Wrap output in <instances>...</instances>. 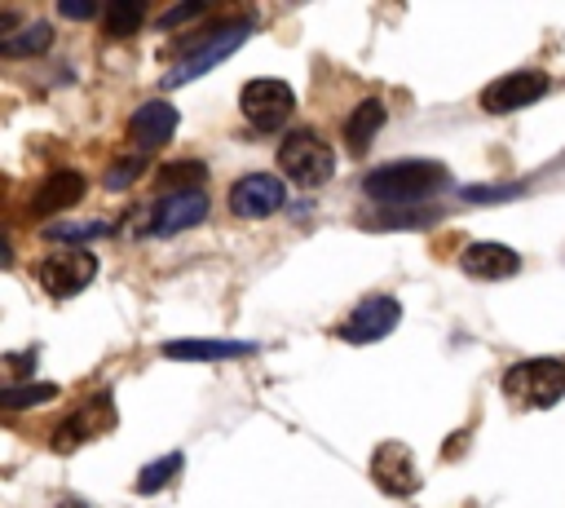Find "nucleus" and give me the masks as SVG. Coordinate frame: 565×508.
<instances>
[{
  "label": "nucleus",
  "mask_w": 565,
  "mask_h": 508,
  "mask_svg": "<svg viewBox=\"0 0 565 508\" xmlns=\"http://www.w3.org/2000/svg\"><path fill=\"white\" fill-rule=\"evenodd\" d=\"M362 186L380 203H415V199H428L446 186V168L433 163V159H397V163H384V168L366 172Z\"/></svg>",
  "instance_id": "nucleus-1"
},
{
  "label": "nucleus",
  "mask_w": 565,
  "mask_h": 508,
  "mask_svg": "<svg viewBox=\"0 0 565 508\" xmlns=\"http://www.w3.org/2000/svg\"><path fill=\"white\" fill-rule=\"evenodd\" d=\"M278 168H282L296 186L313 190V186L331 181V172H335V150H331L318 133L296 128V133H287L282 146H278Z\"/></svg>",
  "instance_id": "nucleus-2"
},
{
  "label": "nucleus",
  "mask_w": 565,
  "mask_h": 508,
  "mask_svg": "<svg viewBox=\"0 0 565 508\" xmlns=\"http://www.w3.org/2000/svg\"><path fill=\"white\" fill-rule=\"evenodd\" d=\"M503 393L521 406H552L565 393V358H530L508 367Z\"/></svg>",
  "instance_id": "nucleus-3"
},
{
  "label": "nucleus",
  "mask_w": 565,
  "mask_h": 508,
  "mask_svg": "<svg viewBox=\"0 0 565 508\" xmlns=\"http://www.w3.org/2000/svg\"><path fill=\"white\" fill-rule=\"evenodd\" d=\"M93 274H97V256H93L88 247H62V252H49V256L35 265V283H40L49 296H57V300L84 292V287L93 283Z\"/></svg>",
  "instance_id": "nucleus-4"
},
{
  "label": "nucleus",
  "mask_w": 565,
  "mask_h": 508,
  "mask_svg": "<svg viewBox=\"0 0 565 508\" xmlns=\"http://www.w3.org/2000/svg\"><path fill=\"white\" fill-rule=\"evenodd\" d=\"M238 106H243V119H247L252 128L274 133V128H282V124L291 119L296 93H291L282 80H252V84H243Z\"/></svg>",
  "instance_id": "nucleus-5"
},
{
  "label": "nucleus",
  "mask_w": 565,
  "mask_h": 508,
  "mask_svg": "<svg viewBox=\"0 0 565 508\" xmlns=\"http://www.w3.org/2000/svg\"><path fill=\"white\" fill-rule=\"evenodd\" d=\"M247 40V22H230V27H216L212 35H203V44L190 53V57H181L168 75H163V84L168 88H177V84H190V80H199L203 71H212L216 62H225L238 44Z\"/></svg>",
  "instance_id": "nucleus-6"
},
{
  "label": "nucleus",
  "mask_w": 565,
  "mask_h": 508,
  "mask_svg": "<svg viewBox=\"0 0 565 508\" xmlns=\"http://www.w3.org/2000/svg\"><path fill=\"white\" fill-rule=\"evenodd\" d=\"M547 88H552L547 71H508L503 80H494V84L481 88V106H486L490 115H508V110L534 106Z\"/></svg>",
  "instance_id": "nucleus-7"
},
{
  "label": "nucleus",
  "mask_w": 565,
  "mask_h": 508,
  "mask_svg": "<svg viewBox=\"0 0 565 508\" xmlns=\"http://www.w3.org/2000/svg\"><path fill=\"white\" fill-rule=\"evenodd\" d=\"M110 424H115V406H110V393H97V398H88L79 411H71L66 420H57V428H53V451H75V446H84L88 437H102V433H110Z\"/></svg>",
  "instance_id": "nucleus-8"
},
{
  "label": "nucleus",
  "mask_w": 565,
  "mask_h": 508,
  "mask_svg": "<svg viewBox=\"0 0 565 508\" xmlns=\"http://www.w3.org/2000/svg\"><path fill=\"white\" fill-rule=\"evenodd\" d=\"M282 203H287V186L278 177H269V172H247V177H238L230 186V212L243 216V221L247 216L260 221V216L278 212Z\"/></svg>",
  "instance_id": "nucleus-9"
},
{
  "label": "nucleus",
  "mask_w": 565,
  "mask_h": 508,
  "mask_svg": "<svg viewBox=\"0 0 565 508\" xmlns=\"http://www.w3.org/2000/svg\"><path fill=\"white\" fill-rule=\"evenodd\" d=\"M207 194L199 186H177L172 194H163L154 208H150V234H181L190 225H199L207 216Z\"/></svg>",
  "instance_id": "nucleus-10"
},
{
  "label": "nucleus",
  "mask_w": 565,
  "mask_h": 508,
  "mask_svg": "<svg viewBox=\"0 0 565 508\" xmlns=\"http://www.w3.org/2000/svg\"><path fill=\"white\" fill-rule=\"evenodd\" d=\"M397 318H402V305H397L393 296H366V300H358L353 314L340 322V340H349V345H371V340L388 336V331L397 327Z\"/></svg>",
  "instance_id": "nucleus-11"
},
{
  "label": "nucleus",
  "mask_w": 565,
  "mask_h": 508,
  "mask_svg": "<svg viewBox=\"0 0 565 508\" xmlns=\"http://www.w3.org/2000/svg\"><path fill=\"white\" fill-rule=\"evenodd\" d=\"M371 477L380 490L388 495H415L419 490V468H415V455L402 446V442H380L375 455H371Z\"/></svg>",
  "instance_id": "nucleus-12"
},
{
  "label": "nucleus",
  "mask_w": 565,
  "mask_h": 508,
  "mask_svg": "<svg viewBox=\"0 0 565 508\" xmlns=\"http://www.w3.org/2000/svg\"><path fill=\"white\" fill-rule=\"evenodd\" d=\"M172 128H177V106H168V102H146V106H137L132 119H128V141H132L137 155H141V150H159V146L172 137Z\"/></svg>",
  "instance_id": "nucleus-13"
},
{
  "label": "nucleus",
  "mask_w": 565,
  "mask_h": 508,
  "mask_svg": "<svg viewBox=\"0 0 565 508\" xmlns=\"http://www.w3.org/2000/svg\"><path fill=\"white\" fill-rule=\"evenodd\" d=\"M459 269H463L468 278L494 283V278L516 274V269H521V256H516L508 243H468L463 256H459Z\"/></svg>",
  "instance_id": "nucleus-14"
},
{
  "label": "nucleus",
  "mask_w": 565,
  "mask_h": 508,
  "mask_svg": "<svg viewBox=\"0 0 565 508\" xmlns=\"http://www.w3.org/2000/svg\"><path fill=\"white\" fill-rule=\"evenodd\" d=\"M84 199V177L75 168H62V172H49L40 181V190L31 194V216H53V212H66Z\"/></svg>",
  "instance_id": "nucleus-15"
},
{
  "label": "nucleus",
  "mask_w": 565,
  "mask_h": 508,
  "mask_svg": "<svg viewBox=\"0 0 565 508\" xmlns=\"http://www.w3.org/2000/svg\"><path fill=\"white\" fill-rule=\"evenodd\" d=\"M256 353L252 340H168L163 345V358H177V362H221V358H247Z\"/></svg>",
  "instance_id": "nucleus-16"
},
{
  "label": "nucleus",
  "mask_w": 565,
  "mask_h": 508,
  "mask_svg": "<svg viewBox=\"0 0 565 508\" xmlns=\"http://www.w3.org/2000/svg\"><path fill=\"white\" fill-rule=\"evenodd\" d=\"M380 124H384V102H380V97L358 102L353 115L344 119V146H349L353 155H366V146H371V137L380 133Z\"/></svg>",
  "instance_id": "nucleus-17"
},
{
  "label": "nucleus",
  "mask_w": 565,
  "mask_h": 508,
  "mask_svg": "<svg viewBox=\"0 0 565 508\" xmlns=\"http://www.w3.org/2000/svg\"><path fill=\"white\" fill-rule=\"evenodd\" d=\"M49 40H53L49 22H31V27H22L18 35H4L0 53H4V57H26V53H40V49H49Z\"/></svg>",
  "instance_id": "nucleus-18"
},
{
  "label": "nucleus",
  "mask_w": 565,
  "mask_h": 508,
  "mask_svg": "<svg viewBox=\"0 0 565 508\" xmlns=\"http://www.w3.org/2000/svg\"><path fill=\"white\" fill-rule=\"evenodd\" d=\"M141 18H146V4H106L102 27H106V35L124 40V35H132L141 27Z\"/></svg>",
  "instance_id": "nucleus-19"
},
{
  "label": "nucleus",
  "mask_w": 565,
  "mask_h": 508,
  "mask_svg": "<svg viewBox=\"0 0 565 508\" xmlns=\"http://www.w3.org/2000/svg\"><path fill=\"white\" fill-rule=\"evenodd\" d=\"M177 473H181V451H177V455L154 459L150 468H141V473H137V490H141V495H154V490H159L168 477H177Z\"/></svg>",
  "instance_id": "nucleus-20"
},
{
  "label": "nucleus",
  "mask_w": 565,
  "mask_h": 508,
  "mask_svg": "<svg viewBox=\"0 0 565 508\" xmlns=\"http://www.w3.org/2000/svg\"><path fill=\"white\" fill-rule=\"evenodd\" d=\"M49 398H57V384H49V380H40V384H13L4 393V411L31 406V402H49Z\"/></svg>",
  "instance_id": "nucleus-21"
},
{
  "label": "nucleus",
  "mask_w": 565,
  "mask_h": 508,
  "mask_svg": "<svg viewBox=\"0 0 565 508\" xmlns=\"http://www.w3.org/2000/svg\"><path fill=\"white\" fill-rule=\"evenodd\" d=\"M141 168H146V159H141V155H132V159L115 163V168L106 172V190H124V186H132V181L141 177Z\"/></svg>",
  "instance_id": "nucleus-22"
},
{
  "label": "nucleus",
  "mask_w": 565,
  "mask_h": 508,
  "mask_svg": "<svg viewBox=\"0 0 565 508\" xmlns=\"http://www.w3.org/2000/svg\"><path fill=\"white\" fill-rule=\"evenodd\" d=\"M102 230H106V225L93 221V225H53L49 234H53V239H88V234H102Z\"/></svg>",
  "instance_id": "nucleus-23"
},
{
  "label": "nucleus",
  "mask_w": 565,
  "mask_h": 508,
  "mask_svg": "<svg viewBox=\"0 0 565 508\" xmlns=\"http://www.w3.org/2000/svg\"><path fill=\"white\" fill-rule=\"evenodd\" d=\"M207 9L203 4H185V9H168L163 13V27H181V22H194V18H203Z\"/></svg>",
  "instance_id": "nucleus-24"
},
{
  "label": "nucleus",
  "mask_w": 565,
  "mask_h": 508,
  "mask_svg": "<svg viewBox=\"0 0 565 508\" xmlns=\"http://www.w3.org/2000/svg\"><path fill=\"white\" fill-rule=\"evenodd\" d=\"M468 199H512L516 186H486V190H463Z\"/></svg>",
  "instance_id": "nucleus-25"
},
{
  "label": "nucleus",
  "mask_w": 565,
  "mask_h": 508,
  "mask_svg": "<svg viewBox=\"0 0 565 508\" xmlns=\"http://www.w3.org/2000/svg\"><path fill=\"white\" fill-rule=\"evenodd\" d=\"M62 13H66V18H93L97 9H93V4H71V0H66V4H62Z\"/></svg>",
  "instance_id": "nucleus-26"
},
{
  "label": "nucleus",
  "mask_w": 565,
  "mask_h": 508,
  "mask_svg": "<svg viewBox=\"0 0 565 508\" xmlns=\"http://www.w3.org/2000/svg\"><path fill=\"white\" fill-rule=\"evenodd\" d=\"M57 508H88V504H79V499H62Z\"/></svg>",
  "instance_id": "nucleus-27"
}]
</instances>
